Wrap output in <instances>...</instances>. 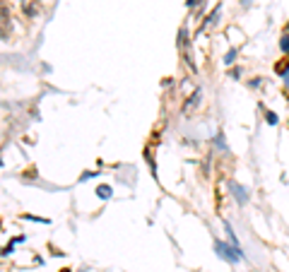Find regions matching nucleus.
Wrapping results in <instances>:
<instances>
[{
    "label": "nucleus",
    "instance_id": "obj_1",
    "mask_svg": "<svg viewBox=\"0 0 289 272\" xmlns=\"http://www.w3.org/2000/svg\"><path fill=\"white\" fill-rule=\"evenodd\" d=\"M214 251L220 258H224L227 263H238V260H244V251L236 246H229V243H224V241H214Z\"/></svg>",
    "mask_w": 289,
    "mask_h": 272
},
{
    "label": "nucleus",
    "instance_id": "obj_2",
    "mask_svg": "<svg viewBox=\"0 0 289 272\" xmlns=\"http://www.w3.org/2000/svg\"><path fill=\"white\" fill-rule=\"evenodd\" d=\"M229 190L234 193V197H236L238 205H246L248 203V190L244 186H238L236 181H229Z\"/></svg>",
    "mask_w": 289,
    "mask_h": 272
},
{
    "label": "nucleus",
    "instance_id": "obj_3",
    "mask_svg": "<svg viewBox=\"0 0 289 272\" xmlns=\"http://www.w3.org/2000/svg\"><path fill=\"white\" fill-rule=\"evenodd\" d=\"M275 72H277L280 77H284V75L289 72V58H287V56H284L282 60H277V63H275Z\"/></svg>",
    "mask_w": 289,
    "mask_h": 272
},
{
    "label": "nucleus",
    "instance_id": "obj_4",
    "mask_svg": "<svg viewBox=\"0 0 289 272\" xmlns=\"http://www.w3.org/2000/svg\"><path fill=\"white\" fill-rule=\"evenodd\" d=\"M280 51L289 58V34H282L280 36Z\"/></svg>",
    "mask_w": 289,
    "mask_h": 272
},
{
    "label": "nucleus",
    "instance_id": "obj_5",
    "mask_svg": "<svg viewBox=\"0 0 289 272\" xmlns=\"http://www.w3.org/2000/svg\"><path fill=\"white\" fill-rule=\"evenodd\" d=\"M265 120H268V126H277V123H280V118H277L275 111H265Z\"/></svg>",
    "mask_w": 289,
    "mask_h": 272
},
{
    "label": "nucleus",
    "instance_id": "obj_6",
    "mask_svg": "<svg viewBox=\"0 0 289 272\" xmlns=\"http://www.w3.org/2000/svg\"><path fill=\"white\" fill-rule=\"evenodd\" d=\"M214 145H217V150H222V152H227V142H224V133H217V137H214Z\"/></svg>",
    "mask_w": 289,
    "mask_h": 272
},
{
    "label": "nucleus",
    "instance_id": "obj_7",
    "mask_svg": "<svg viewBox=\"0 0 289 272\" xmlns=\"http://www.w3.org/2000/svg\"><path fill=\"white\" fill-rule=\"evenodd\" d=\"M97 193H99L102 200H106V197H111V188L109 186H99V188H97Z\"/></svg>",
    "mask_w": 289,
    "mask_h": 272
},
{
    "label": "nucleus",
    "instance_id": "obj_8",
    "mask_svg": "<svg viewBox=\"0 0 289 272\" xmlns=\"http://www.w3.org/2000/svg\"><path fill=\"white\" fill-rule=\"evenodd\" d=\"M236 56H238V51H236V48H231V51L224 56V63H227V65H231V63L236 60Z\"/></svg>",
    "mask_w": 289,
    "mask_h": 272
},
{
    "label": "nucleus",
    "instance_id": "obj_9",
    "mask_svg": "<svg viewBox=\"0 0 289 272\" xmlns=\"http://www.w3.org/2000/svg\"><path fill=\"white\" fill-rule=\"evenodd\" d=\"M198 99H200V89H198V92L193 94L190 99H188V102H186V106H183V109H190V106H196V104H198Z\"/></svg>",
    "mask_w": 289,
    "mask_h": 272
},
{
    "label": "nucleus",
    "instance_id": "obj_10",
    "mask_svg": "<svg viewBox=\"0 0 289 272\" xmlns=\"http://www.w3.org/2000/svg\"><path fill=\"white\" fill-rule=\"evenodd\" d=\"M248 85L253 87V89H255V87H260V85H263V77H253V80H251Z\"/></svg>",
    "mask_w": 289,
    "mask_h": 272
},
{
    "label": "nucleus",
    "instance_id": "obj_11",
    "mask_svg": "<svg viewBox=\"0 0 289 272\" xmlns=\"http://www.w3.org/2000/svg\"><path fill=\"white\" fill-rule=\"evenodd\" d=\"M200 3H203V0H186V5H188V8H198Z\"/></svg>",
    "mask_w": 289,
    "mask_h": 272
},
{
    "label": "nucleus",
    "instance_id": "obj_12",
    "mask_svg": "<svg viewBox=\"0 0 289 272\" xmlns=\"http://www.w3.org/2000/svg\"><path fill=\"white\" fill-rule=\"evenodd\" d=\"M231 77H241V68H231Z\"/></svg>",
    "mask_w": 289,
    "mask_h": 272
},
{
    "label": "nucleus",
    "instance_id": "obj_13",
    "mask_svg": "<svg viewBox=\"0 0 289 272\" xmlns=\"http://www.w3.org/2000/svg\"><path fill=\"white\" fill-rule=\"evenodd\" d=\"M284 34H289V22H287V27H284Z\"/></svg>",
    "mask_w": 289,
    "mask_h": 272
},
{
    "label": "nucleus",
    "instance_id": "obj_14",
    "mask_svg": "<svg viewBox=\"0 0 289 272\" xmlns=\"http://www.w3.org/2000/svg\"><path fill=\"white\" fill-rule=\"evenodd\" d=\"M60 272H70V270H60Z\"/></svg>",
    "mask_w": 289,
    "mask_h": 272
}]
</instances>
